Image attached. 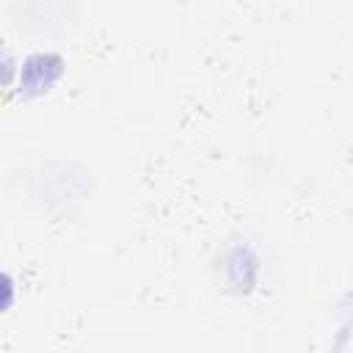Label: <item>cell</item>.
Masks as SVG:
<instances>
[{
    "label": "cell",
    "instance_id": "6da1fadb",
    "mask_svg": "<svg viewBox=\"0 0 353 353\" xmlns=\"http://www.w3.org/2000/svg\"><path fill=\"white\" fill-rule=\"evenodd\" d=\"M11 298H14V284H11V279L6 273H0V312L8 309Z\"/></svg>",
    "mask_w": 353,
    "mask_h": 353
}]
</instances>
